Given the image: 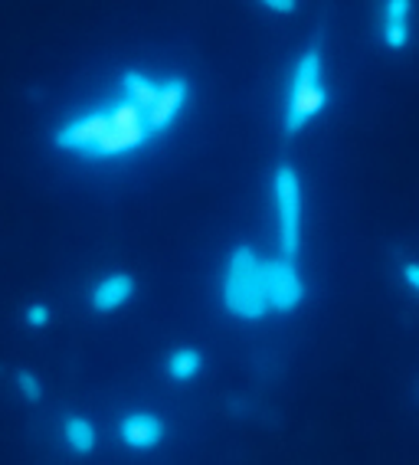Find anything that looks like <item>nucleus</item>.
<instances>
[{
    "label": "nucleus",
    "instance_id": "nucleus-8",
    "mask_svg": "<svg viewBox=\"0 0 419 465\" xmlns=\"http://www.w3.org/2000/svg\"><path fill=\"white\" fill-rule=\"evenodd\" d=\"M118 436H122V442L132 449H154L164 442V436H168V426H164V420L161 416H151V413H134V416H125L122 420V426H118Z\"/></svg>",
    "mask_w": 419,
    "mask_h": 465
},
{
    "label": "nucleus",
    "instance_id": "nucleus-1",
    "mask_svg": "<svg viewBox=\"0 0 419 465\" xmlns=\"http://www.w3.org/2000/svg\"><path fill=\"white\" fill-rule=\"evenodd\" d=\"M219 308L239 324H259L272 318L266 295V256L249 242H239L227 252L217 279Z\"/></svg>",
    "mask_w": 419,
    "mask_h": 465
},
{
    "label": "nucleus",
    "instance_id": "nucleus-3",
    "mask_svg": "<svg viewBox=\"0 0 419 465\" xmlns=\"http://www.w3.org/2000/svg\"><path fill=\"white\" fill-rule=\"evenodd\" d=\"M272 213H276V256L298 262L305 240V187L292 161H278L272 171Z\"/></svg>",
    "mask_w": 419,
    "mask_h": 465
},
{
    "label": "nucleus",
    "instance_id": "nucleus-11",
    "mask_svg": "<svg viewBox=\"0 0 419 465\" xmlns=\"http://www.w3.org/2000/svg\"><path fill=\"white\" fill-rule=\"evenodd\" d=\"M20 324L26 331H46L53 324V305L50 302H26L24 312H20Z\"/></svg>",
    "mask_w": 419,
    "mask_h": 465
},
{
    "label": "nucleus",
    "instance_id": "nucleus-2",
    "mask_svg": "<svg viewBox=\"0 0 419 465\" xmlns=\"http://www.w3.org/2000/svg\"><path fill=\"white\" fill-rule=\"evenodd\" d=\"M288 79H292V85H295V95H292V102H288V112H282L278 128H282V138H286V142H295V138H302V134L308 132L305 115L318 112L327 92L325 50H321L318 40H308L302 50L295 53Z\"/></svg>",
    "mask_w": 419,
    "mask_h": 465
},
{
    "label": "nucleus",
    "instance_id": "nucleus-12",
    "mask_svg": "<svg viewBox=\"0 0 419 465\" xmlns=\"http://www.w3.org/2000/svg\"><path fill=\"white\" fill-rule=\"evenodd\" d=\"M396 279L406 292H413L419 299V259L413 256H400L396 259Z\"/></svg>",
    "mask_w": 419,
    "mask_h": 465
},
{
    "label": "nucleus",
    "instance_id": "nucleus-7",
    "mask_svg": "<svg viewBox=\"0 0 419 465\" xmlns=\"http://www.w3.org/2000/svg\"><path fill=\"white\" fill-rule=\"evenodd\" d=\"M59 442H63L66 452L85 459L99 449V430H95V423L89 420V416L66 413L63 420H59Z\"/></svg>",
    "mask_w": 419,
    "mask_h": 465
},
{
    "label": "nucleus",
    "instance_id": "nucleus-5",
    "mask_svg": "<svg viewBox=\"0 0 419 465\" xmlns=\"http://www.w3.org/2000/svg\"><path fill=\"white\" fill-rule=\"evenodd\" d=\"M134 292H138V279H134L128 269H112V272H102L99 279L89 285L85 302H89V312H93V315L109 318V315H118L122 308L132 305Z\"/></svg>",
    "mask_w": 419,
    "mask_h": 465
},
{
    "label": "nucleus",
    "instance_id": "nucleus-9",
    "mask_svg": "<svg viewBox=\"0 0 419 465\" xmlns=\"http://www.w3.org/2000/svg\"><path fill=\"white\" fill-rule=\"evenodd\" d=\"M200 367H203V354L193 344H177V348L168 351V358H164V374L174 383L193 381V377L200 374Z\"/></svg>",
    "mask_w": 419,
    "mask_h": 465
},
{
    "label": "nucleus",
    "instance_id": "nucleus-10",
    "mask_svg": "<svg viewBox=\"0 0 419 465\" xmlns=\"http://www.w3.org/2000/svg\"><path fill=\"white\" fill-rule=\"evenodd\" d=\"M10 383H14V391H17V397L24 400V403H40V400L46 397V383H43V377L36 374L34 367H20V371H14Z\"/></svg>",
    "mask_w": 419,
    "mask_h": 465
},
{
    "label": "nucleus",
    "instance_id": "nucleus-13",
    "mask_svg": "<svg viewBox=\"0 0 419 465\" xmlns=\"http://www.w3.org/2000/svg\"><path fill=\"white\" fill-rule=\"evenodd\" d=\"M259 10L262 14H282V17H286V14L298 10V4H295V0H266V4H259Z\"/></svg>",
    "mask_w": 419,
    "mask_h": 465
},
{
    "label": "nucleus",
    "instance_id": "nucleus-4",
    "mask_svg": "<svg viewBox=\"0 0 419 465\" xmlns=\"http://www.w3.org/2000/svg\"><path fill=\"white\" fill-rule=\"evenodd\" d=\"M266 295L272 315H295L308 299V285H305L298 262H288L276 252L266 256Z\"/></svg>",
    "mask_w": 419,
    "mask_h": 465
},
{
    "label": "nucleus",
    "instance_id": "nucleus-6",
    "mask_svg": "<svg viewBox=\"0 0 419 465\" xmlns=\"http://www.w3.org/2000/svg\"><path fill=\"white\" fill-rule=\"evenodd\" d=\"M413 14H416V4H413V0H384V4H380L374 26H377V40L384 43L386 53L410 50Z\"/></svg>",
    "mask_w": 419,
    "mask_h": 465
}]
</instances>
